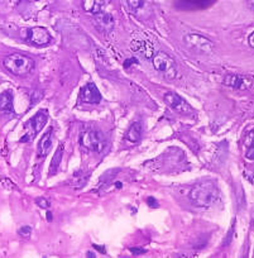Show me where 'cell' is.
<instances>
[{
    "instance_id": "cell-1",
    "label": "cell",
    "mask_w": 254,
    "mask_h": 258,
    "mask_svg": "<svg viewBox=\"0 0 254 258\" xmlns=\"http://www.w3.org/2000/svg\"><path fill=\"white\" fill-rule=\"evenodd\" d=\"M190 202L195 207L208 208L216 203L220 198V191L213 182H201L194 186L188 194Z\"/></svg>"
},
{
    "instance_id": "cell-2",
    "label": "cell",
    "mask_w": 254,
    "mask_h": 258,
    "mask_svg": "<svg viewBox=\"0 0 254 258\" xmlns=\"http://www.w3.org/2000/svg\"><path fill=\"white\" fill-rule=\"evenodd\" d=\"M4 66L13 75L26 76L34 69V61L28 56L14 53L4 59Z\"/></svg>"
},
{
    "instance_id": "cell-3",
    "label": "cell",
    "mask_w": 254,
    "mask_h": 258,
    "mask_svg": "<svg viewBox=\"0 0 254 258\" xmlns=\"http://www.w3.org/2000/svg\"><path fill=\"white\" fill-rule=\"evenodd\" d=\"M153 66L164 78L175 79L177 76V68L175 59L164 52H158L153 56Z\"/></svg>"
},
{
    "instance_id": "cell-4",
    "label": "cell",
    "mask_w": 254,
    "mask_h": 258,
    "mask_svg": "<svg viewBox=\"0 0 254 258\" xmlns=\"http://www.w3.org/2000/svg\"><path fill=\"white\" fill-rule=\"evenodd\" d=\"M47 120H48V114L46 110H39L38 113L34 114L31 119L26 123L24 128H26V135L22 137L21 142H31L34 138L37 133H39L46 125Z\"/></svg>"
},
{
    "instance_id": "cell-5",
    "label": "cell",
    "mask_w": 254,
    "mask_h": 258,
    "mask_svg": "<svg viewBox=\"0 0 254 258\" xmlns=\"http://www.w3.org/2000/svg\"><path fill=\"white\" fill-rule=\"evenodd\" d=\"M80 142L88 150L94 151V152H101L105 147V141H104L103 136L96 131H85L80 136Z\"/></svg>"
},
{
    "instance_id": "cell-6",
    "label": "cell",
    "mask_w": 254,
    "mask_h": 258,
    "mask_svg": "<svg viewBox=\"0 0 254 258\" xmlns=\"http://www.w3.org/2000/svg\"><path fill=\"white\" fill-rule=\"evenodd\" d=\"M185 42L187 46H190L191 48H194L195 51H198L199 53L203 54H210L214 49V44L210 39L205 38L201 34H195L191 33L185 36Z\"/></svg>"
},
{
    "instance_id": "cell-7",
    "label": "cell",
    "mask_w": 254,
    "mask_h": 258,
    "mask_svg": "<svg viewBox=\"0 0 254 258\" xmlns=\"http://www.w3.org/2000/svg\"><path fill=\"white\" fill-rule=\"evenodd\" d=\"M29 43L34 44V46H46L51 42V34L48 33L46 28L43 27H34V28L29 29L28 36H27Z\"/></svg>"
},
{
    "instance_id": "cell-8",
    "label": "cell",
    "mask_w": 254,
    "mask_h": 258,
    "mask_svg": "<svg viewBox=\"0 0 254 258\" xmlns=\"http://www.w3.org/2000/svg\"><path fill=\"white\" fill-rule=\"evenodd\" d=\"M164 101H166V104L169 108L175 109V110L180 111V113H188L191 110V106L188 105L187 101L175 93L164 94Z\"/></svg>"
},
{
    "instance_id": "cell-9",
    "label": "cell",
    "mask_w": 254,
    "mask_h": 258,
    "mask_svg": "<svg viewBox=\"0 0 254 258\" xmlns=\"http://www.w3.org/2000/svg\"><path fill=\"white\" fill-rule=\"evenodd\" d=\"M94 24H95L98 31L103 32V33H109L114 28L115 21H114V17L110 13L101 12V13L96 14L94 17Z\"/></svg>"
},
{
    "instance_id": "cell-10",
    "label": "cell",
    "mask_w": 254,
    "mask_h": 258,
    "mask_svg": "<svg viewBox=\"0 0 254 258\" xmlns=\"http://www.w3.org/2000/svg\"><path fill=\"white\" fill-rule=\"evenodd\" d=\"M81 99L88 104H99L101 100V94L95 84H88L81 89Z\"/></svg>"
},
{
    "instance_id": "cell-11",
    "label": "cell",
    "mask_w": 254,
    "mask_h": 258,
    "mask_svg": "<svg viewBox=\"0 0 254 258\" xmlns=\"http://www.w3.org/2000/svg\"><path fill=\"white\" fill-rule=\"evenodd\" d=\"M82 6H84V9L88 13L96 16V14L101 13V12H105L106 6H108V0H84Z\"/></svg>"
},
{
    "instance_id": "cell-12",
    "label": "cell",
    "mask_w": 254,
    "mask_h": 258,
    "mask_svg": "<svg viewBox=\"0 0 254 258\" xmlns=\"http://www.w3.org/2000/svg\"><path fill=\"white\" fill-rule=\"evenodd\" d=\"M215 2L216 0H178V6L185 9H204Z\"/></svg>"
},
{
    "instance_id": "cell-13",
    "label": "cell",
    "mask_w": 254,
    "mask_h": 258,
    "mask_svg": "<svg viewBox=\"0 0 254 258\" xmlns=\"http://www.w3.org/2000/svg\"><path fill=\"white\" fill-rule=\"evenodd\" d=\"M142 137V124L139 121H136V123L132 124L129 126L128 132L125 135V141L129 142L131 145H136V143L139 142Z\"/></svg>"
},
{
    "instance_id": "cell-14",
    "label": "cell",
    "mask_w": 254,
    "mask_h": 258,
    "mask_svg": "<svg viewBox=\"0 0 254 258\" xmlns=\"http://www.w3.org/2000/svg\"><path fill=\"white\" fill-rule=\"evenodd\" d=\"M52 147V128L48 129V132L43 135L38 143V156L39 157H46Z\"/></svg>"
},
{
    "instance_id": "cell-15",
    "label": "cell",
    "mask_w": 254,
    "mask_h": 258,
    "mask_svg": "<svg viewBox=\"0 0 254 258\" xmlns=\"http://www.w3.org/2000/svg\"><path fill=\"white\" fill-rule=\"evenodd\" d=\"M0 110L13 113V95L11 91H4L0 94Z\"/></svg>"
},
{
    "instance_id": "cell-16",
    "label": "cell",
    "mask_w": 254,
    "mask_h": 258,
    "mask_svg": "<svg viewBox=\"0 0 254 258\" xmlns=\"http://www.w3.org/2000/svg\"><path fill=\"white\" fill-rule=\"evenodd\" d=\"M126 6L129 7L132 13L138 16L147 9V2L146 0H126Z\"/></svg>"
},
{
    "instance_id": "cell-17",
    "label": "cell",
    "mask_w": 254,
    "mask_h": 258,
    "mask_svg": "<svg viewBox=\"0 0 254 258\" xmlns=\"http://www.w3.org/2000/svg\"><path fill=\"white\" fill-rule=\"evenodd\" d=\"M62 155H64V146L59 145L58 150L56 151V153H54L53 158H52V161H51V167H49V175H54V173L57 172V170H58V167H59V163H61Z\"/></svg>"
},
{
    "instance_id": "cell-18",
    "label": "cell",
    "mask_w": 254,
    "mask_h": 258,
    "mask_svg": "<svg viewBox=\"0 0 254 258\" xmlns=\"http://www.w3.org/2000/svg\"><path fill=\"white\" fill-rule=\"evenodd\" d=\"M137 48L136 51L138 53H141L142 56H144L146 58H151L153 57V47L149 42H136Z\"/></svg>"
},
{
    "instance_id": "cell-19",
    "label": "cell",
    "mask_w": 254,
    "mask_h": 258,
    "mask_svg": "<svg viewBox=\"0 0 254 258\" xmlns=\"http://www.w3.org/2000/svg\"><path fill=\"white\" fill-rule=\"evenodd\" d=\"M224 84L228 86H230V88H235V89L245 88V86L243 85V84H245L244 83V79L240 78V76H238V75L225 76V79H224Z\"/></svg>"
},
{
    "instance_id": "cell-20",
    "label": "cell",
    "mask_w": 254,
    "mask_h": 258,
    "mask_svg": "<svg viewBox=\"0 0 254 258\" xmlns=\"http://www.w3.org/2000/svg\"><path fill=\"white\" fill-rule=\"evenodd\" d=\"M31 233H32V228L31 227H22L21 229H19V235L23 238H29L31 237Z\"/></svg>"
},
{
    "instance_id": "cell-21",
    "label": "cell",
    "mask_w": 254,
    "mask_h": 258,
    "mask_svg": "<svg viewBox=\"0 0 254 258\" xmlns=\"http://www.w3.org/2000/svg\"><path fill=\"white\" fill-rule=\"evenodd\" d=\"M36 204L38 205L39 208H43V209H47V208L51 207V204H49L48 200L44 199V198H38V199L36 200Z\"/></svg>"
},
{
    "instance_id": "cell-22",
    "label": "cell",
    "mask_w": 254,
    "mask_h": 258,
    "mask_svg": "<svg viewBox=\"0 0 254 258\" xmlns=\"http://www.w3.org/2000/svg\"><path fill=\"white\" fill-rule=\"evenodd\" d=\"M245 145L248 146H253L254 145V129L253 131H250V132H249V135L246 136V140H245Z\"/></svg>"
},
{
    "instance_id": "cell-23",
    "label": "cell",
    "mask_w": 254,
    "mask_h": 258,
    "mask_svg": "<svg viewBox=\"0 0 254 258\" xmlns=\"http://www.w3.org/2000/svg\"><path fill=\"white\" fill-rule=\"evenodd\" d=\"M147 204H148L151 208H153V209H156V208L159 207L158 202H157L153 197H149L148 199H147Z\"/></svg>"
},
{
    "instance_id": "cell-24",
    "label": "cell",
    "mask_w": 254,
    "mask_h": 258,
    "mask_svg": "<svg viewBox=\"0 0 254 258\" xmlns=\"http://www.w3.org/2000/svg\"><path fill=\"white\" fill-rule=\"evenodd\" d=\"M246 158H249V160H254V145L249 146V150L246 151Z\"/></svg>"
},
{
    "instance_id": "cell-25",
    "label": "cell",
    "mask_w": 254,
    "mask_h": 258,
    "mask_svg": "<svg viewBox=\"0 0 254 258\" xmlns=\"http://www.w3.org/2000/svg\"><path fill=\"white\" fill-rule=\"evenodd\" d=\"M131 250H132V253H133L134 255H136V254H141V253L146 252V250H144V249H139V248H132Z\"/></svg>"
},
{
    "instance_id": "cell-26",
    "label": "cell",
    "mask_w": 254,
    "mask_h": 258,
    "mask_svg": "<svg viewBox=\"0 0 254 258\" xmlns=\"http://www.w3.org/2000/svg\"><path fill=\"white\" fill-rule=\"evenodd\" d=\"M245 3L246 6H248V8L254 12V0H245Z\"/></svg>"
},
{
    "instance_id": "cell-27",
    "label": "cell",
    "mask_w": 254,
    "mask_h": 258,
    "mask_svg": "<svg viewBox=\"0 0 254 258\" xmlns=\"http://www.w3.org/2000/svg\"><path fill=\"white\" fill-rule=\"evenodd\" d=\"M248 43H249V46L253 47V48H254V32H253V33L250 34V36H249V38H248Z\"/></svg>"
},
{
    "instance_id": "cell-28",
    "label": "cell",
    "mask_w": 254,
    "mask_h": 258,
    "mask_svg": "<svg viewBox=\"0 0 254 258\" xmlns=\"http://www.w3.org/2000/svg\"><path fill=\"white\" fill-rule=\"evenodd\" d=\"M47 218H48V222H51V220H52V214H51V213H47Z\"/></svg>"
},
{
    "instance_id": "cell-29",
    "label": "cell",
    "mask_w": 254,
    "mask_h": 258,
    "mask_svg": "<svg viewBox=\"0 0 254 258\" xmlns=\"http://www.w3.org/2000/svg\"><path fill=\"white\" fill-rule=\"evenodd\" d=\"M86 255H88V257H90V258H94V257H95V255H94V253H91V252H89L88 254H86Z\"/></svg>"
}]
</instances>
